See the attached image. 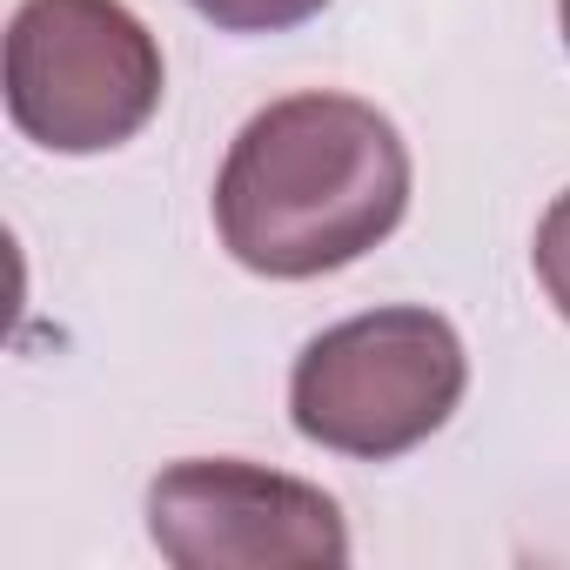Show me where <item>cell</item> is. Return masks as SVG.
<instances>
[{"instance_id": "6da1fadb", "label": "cell", "mask_w": 570, "mask_h": 570, "mask_svg": "<svg viewBox=\"0 0 570 570\" xmlns=\"http://www.w3.org/2000/svg\"><path fill=\"white\" fill-rule=\"evenodd\" d=\"M410 208V148L390 115L356 95L268 101L228 148L215 181L222 248L268 275L309 282L370 255Z\"/></svg>"}, {"instance_id": "7a4b0ae2", "label": "cell", "mask_w": 570, "mask_h": 570, "mask_svg": "<svg viewBox=\"0 0 570 570\" xmlns=\"http://www.w3.org/2000/svg\"><path fill=\"white\" fill-rule=\"evenodd\" d=\"M463 383V336L436 309H370L303 350L289 376V416L336 456L390 463L456 416Z\"/></svg>"}, {"instance_id": "3957f363", "label": "cell", "mask_w": 570, "mask_h": 570, "mask_svg": "<svg viewBox=\"0 0 570 570\" xmlns=\"http://www.w3.org/2000/svg\"><path fill=\"white\" fill-rule=\"evenodd\" d=\"M161 48L121 0H21L8 28V115L55 155H108L161 108Z\"/></svg>"}, {"instance_id": "277c9868", "label": "cell", "mask_w": 570, "mask_h": 570, "mask_svg": "<svg viewBox=\"0 0 570 570\" xmlns=\"http://www.w3.org/2000/svg\"><path fill=\"white\" fill-rule=\"evenodd\" d=\"M148 537L175 570H343L350 530L330 490L235 456H188L148 483Z\"/></svg>"}, {"instance_id": "5b68a950", "label": "cell", "mask_w": 570, "mask_h": 570, "mask_svg": "<svg viewBox=\"0 0 570 570\" xmlns=\"http://www.w3.org/2000/svg\"><path fill=\"white\" fill-rule=\"evenodd\" d=\"M188 8L228 35H282V28L316 21L330 0H188Z\"/></svg>"}, {"instance_id": "8992f818", "label": "cell", "mask_w": 570, "mask_h": 570, "mask_svg": "<svg viewBox=\"0 0 570 570\" xmlns=\"http://www.w3.org/2000/svg\"><path fill=\"white\" fill-rule=\"evenodd\" d=\"M530 262H537V282H543V296L557 303V316L570 323V188L550 202V215L537 222V248H530Z\"/></svg>"}, {"instance_id": "52a82bcc", "label": "cell", "mask_w": 570, "mask_h": 570, "mask_svg": "<svg viewBox=\"0 0 570 570\" xmlns=\"http://www.w3.org/2000/svg\"><path fill=\"white\" fill-rule=\"evenodd\" d=\"M557 14H563V41H570V0H557Z\"/></svg>"}]
</instances>
